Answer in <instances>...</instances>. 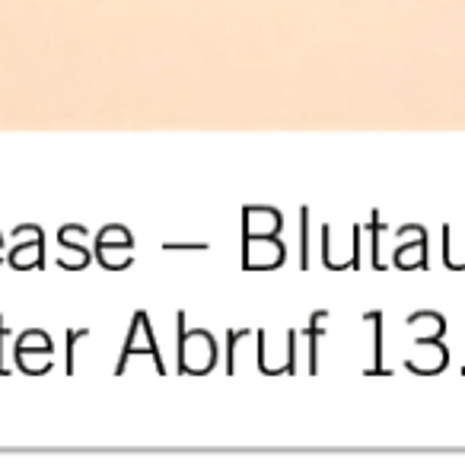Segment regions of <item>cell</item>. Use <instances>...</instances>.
Returning <instances> with one entry per match:
<instances>
[{
	"label": "cell",
	"instance_id": "9c48e42d",
	"mask_svg": "<svg viewBox=\"0 0 465 465\" xmlns=\"http://www.w3.org/2000/svg\"><path fill=\"white\" fill-rule=\"evenodd\" d=\"M252 341V329H230L226 331V373H240V357L246 354V344Z\"/></svg>",
	"mask_w": 465,
	"mask_h": 465
},
{
	"label": "cell",
	"instance_id": "8fae6325",
	"mask_svg": "<svg viewBox=\"0 0 465 465\" xmlns=\"http://www.w3.org/2000/svg\"><path fill=\"white\" fill-rule=\"evenodd\" d=\"M96 242H112V246H134V236L124 223H105L96 232Z\"/></svg>",
	"mask_w": 465,
	"mask_h": 465
},
{
	"label": "cell",
	"instance_id": "4fadbf2b",
	"mask_svg": "<svg viewBox=\"0 0 465 465\" xmlns=\"http://www.w3.org/2000/svg\"><path fill=\"white\" fill-rule=\"evenodd\" d=\"M310 265V207L300 211V268Z\"/></svg>",
	"mask_w": 465,
	"mask_h": 465
},
{
	"label": "cell",
	"instance_id": "e0dca14e",
	"mask_svg": "<svg viewBox=\"0 0 465 465\" xmlns=\"http://www.w3.org/2000/svg\"><path fill=\"white\" fill-rule=\"evenodd\" d=\"M7 335H10V325L4 322V316H0V376H7V373H10L7 363H4V351H7L4 344H7Z\"/></svg>",
	"mask_w": 465,
	"mask_h": 465
},
{
	"label": "cell",
	"instance_id": "8992f818",
	"mask_svg": "<svg viewBox=\"0 0 465 465\" xmlns=\"http://www.w3.org/2000/svg\"><path fill=\"white\" fill-rule=\"evenodd\" d=\"M284 230V213L272 204L242 207V236H278Z\"/></svg>",
	"mask_w": 465,
	"mask_h": 465
},
{
	"label": "cell",
	"instance_id": "d6986e66",
	"mask_svg": "<svg viewBox=\"0 0 465 465\" xmlns=\"http://www.w3.org/2000/svg\"><path fill=\"white\" fill-rule=\"evenodd\" d=\"M0 246H4V232H0Z\"/></svg>",
	"mask_w": 465,
	"mask_h": 465
},
{
	"label": "cell",
	"instance_id": "5bb4252c",
	"mask_svg": "<svg viewBox=\"0 0 465 465\" xmlns=\"http://www.w3.org/2000/svg\"><path fill=\"white\" fill-rule=\"evenodd\" d=\"M84 338H90V329H71L67 331V373L74 376V351H77V344L84 341Z\"/></svg>",
	"mask_w": 465,
	"mask_h": 465
},
{
	"label": "cell",
	"instance_id": "ba28073f",
	"mask_svg": "<svg viewBox=\"0 0 465 465\" xmlns=\"http://www.w3.org/2000/svg\"><path fill=\"white\" fill-rule=\"evenodd\" d=\"M96 262L105 272H124L134 265V246H112V242H96Z\"/></svg>",
	"mask_w": 465,
	"mask_h": 465
},
{
	"label": "cell",
	"instance_id": "30bf717a",
	"mask_svg": "<svg viewBox=\"0 0 465 465\" xmlns=\"http://www.w3.org/2000/svg\"><path fill=\"white\" fill-rule=\"evenodd\" d=\"M58 268L64 272H84L86 265L93 262V252L86 246H58Z\"/></svg>",
	"mask_w": 465,
	"mask_h": 465
},
{
	"label": "cell",
	"instance_id": "52a82bcc",
	"mask_svg": "<svg viewBox=\"0 0 465 465\" xmlns=\"http://www.w3.org/2000/svg\"><path fill=\"white\" fill-rule=\"evenodd\" d=\"M10 265L16 272H35L45 265V240H29V242H14L10 249Z\"/></svg>",
	"mask_w": 465,
	"mask_h": 465
},
{
	"label": "cell",
	"instance_id": "5b68a950",
	"mask_svg": "<svg viewBox=\"0 0 465 465\" xmlns=\"http://www.w3.org/2000/svg\"><path fill=\"white\" fill-rule=\"evenodd\" d=\"M287 262V246L278 236H242V268L246 272H274Z\"/></svg>",
	"mask_w": 465,
	"mask_h": 465
},
{
	"label": "cell",
	"instance_id": "6da1fadb",
	"mask_svg": "<svg viewBox=\"0 0 465 465\" xmlns=\"http://www.w3.org/2000/svg\"><path fill=\"white\" fill-rule=\"evenodd\" d=\"M175 335H179V373L185 376H207L217 367V338L207 329H188L185 312L175 316Z\"/></svg>",
	"mask_w": 465,
	"mask_h": 465
},
{
	"label": "cell",
	"instance_id": "2e32d148",
	"mask_svg": "<svg viewBox=\"0 0 465 465\" xmlns=\"http://www.w3.org/2000/svg\"><path fill=\"white\" fill-rule=\"evenodd\" d=\"M207 242H166L163 252H207Z\"/></svg>",
	"mask_w": 465,
	"mask_h": 465
},
{
	"label": "cell",
	"instance_id": "277c9868",
	"mask_svg": "<svg viewBox=\"0 0 465 465\" xmlns=\"http://www.w3.org/2000/svg\"><path fill=\"white\" fill-rule=\"evenodd\" d=\"M255 341H259V351H255V363H259V373L265 376H291L297 373V344H300V331L287 329L284 341L272 344L268 341V331H255Z\"/></svg>",
	"mask_w": 465,
	"mask_h": 465
},
{
	"label": "cell",
	"instance_id": "9a60e30c",
	"mask_svg": "<svg viewBox=\"0 0 465 465\" xmlns=\"http://www.w3.org/2000/svg\"><path fill=\"white\" fill-rule=\"evenodd\" d=\"M29 240H45V230L39 223H20L14 230V242H29Z\"/></svg>",
	"mask_w": 465,
	"mask_h": 465
},
{
	"label": "cell",
	"instance_id": "3957f363",
	"mask_svg": "<svg viewBox=\"0 0 465 465\" xmlns=\"http://www.w3.org/2000/svg\"><path fill=\"white\" fill-rule=\"evenodd\" d=\"M137 354H143V357L153 361L156 376H166V363H163L160 344H156V335H153V325H150V316L143 310H137L134 319H131L128 338H124V348H122V354H118V363H115V376H122L124 367H128V361Z\"/></svg>",
	"mask_w": 465,
	"mask_h": 465
},
{
	"label": "cell",
	"instance_id": "7a4b0ae2",
	"mask_svg": "<svg viewBox=\"0 0 465 465\" xmlns=\"http://www.w3.org/2000/svg\"><path fill=\"white\" fill-rule=\"evenodd\" d=\"M14 363L26 376H45L54 367V341L45 329H26L14 341Z\"/></svg>",
	"mask_w": 465,
	"mask_h": 465
},
{
	"label": "cell",
	"instance_id": "7c38bea8",
	"mask_svg": "<svg viewBox=\"0 0 465 465\" xmlns=\"http://www.w3.org/2000/svg\"><path fill=\"white\" fill-rule=\"evenodd\" d=\"M90 230L84 223H64L58 230V246H86Z\"/></svg>",
	"mask_w": 465,
	"mask_h": 465
},
{
	"label": "cell",
	"instance_id": "ac0fdd59",
	"mask_svg": "<svg viewBox=\"0 0 465 465\" xmlns=\"http://www.w3.org/2000/svg\"><path fill=\"white\" fill-rule=\"evenodd\" d=\"M0 262H4V246H0Z\"/></svg>",
	"mask_w": 465,
	"mask_h": 465
}]
</instances>
